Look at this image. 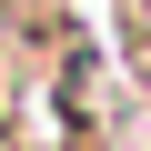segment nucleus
Instances as JSON below:
<instances>
[{
    "label": "nucleus",
    "instance_id": "obj_1",
    "mask_svg": "<svg viewBox=\"0 0 151 151\" xmlns=\"http://www.w3.org/2000/svg\"><path fill=\"white\" fill-rule=\"evenodd\" d=\"M131 30H141V40H151V0H131Z\"/></svg>",
    "mask_w": 151,
    "mask_h": 151
}]
</instances>
